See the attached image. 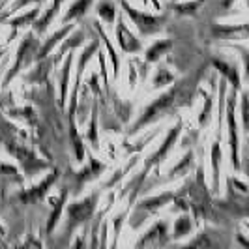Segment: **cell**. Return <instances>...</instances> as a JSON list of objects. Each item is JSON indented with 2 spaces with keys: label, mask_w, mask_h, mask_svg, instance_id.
Wrapping results in <instances>:
<instances>
[{
  "label": "cell",
  "mask_w": 249,
  "mask_h": 249,
  "mask_svg": "<svg viewBox=\"0 0 249 249\" xmlns=\"http://www.w3.org/2000/svg\"><path fill=\"white\" fill-rule=\"evenodd\" d=\"M186 88H187V83H182V85H178V87L171 92V94H167V96H163L160 101H156L152 107H150L148 111H146V116H142V120L139 122V124H144V122H148L152 120L154 116H158L160 112H163L165 109H169L171 105H173V101H180L184 96H186Z\"/></svg>",
  "instance_id": "cell-1"
},
{
  "label": "cell",
  "mask_w": 249,
  "mask_h": 249,
  "mask_svg": "<svg viewBox=\"0 0 249 249\" xmlns=\"http://www.w3.org/2000/svg\"><path fill=\"white\" fill-rule=\"evenodd\" d=\"M127 12L131 13L133 17H135V21H137V25L141 30H144V32H152V30H156L158 26H160V19H154V17H141L139 13H135L131 8H127Z\"/></svg>",
  "instance_id": "cell-2"
},
{
  "label": "cell",
  "mask_w": 249,
  "mask_h": 249,
  "mask_svg": "<svg viewBox=\"0 0 249 249\" xmlns=\"http://www.w3.org/2000/svg\"><path fill=\"white\" fill-rule=\"evenodd\" d=\"M92 202H94L92 199L87 200V202H79V204H75V206L70 208V213L73 215L75 219H85V217H88L90 212H92V206H94Z\"/></svg>",
  "instance_id": "cell-3"
}]
</instances>
